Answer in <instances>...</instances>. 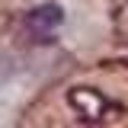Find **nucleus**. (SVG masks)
<instances>
[{
	"label": "nucleus",
	"mask_w": 128,
	"mask_h": 128,
	"mask_svg": "<svg viewBox=\"0 0 128 128\" xmlns=\"http://www.w3.org/2000/svg\"><path fill=\"white\" fill-rule=\"evenodd\" d=\"M61 19H64V13H61L58 3H42V6H35L32 13H26V29H29L35 38H48L51 32L61 26Z\"/></svg>",
	"instance_id": "f257e3e1"
}]
</instances>
